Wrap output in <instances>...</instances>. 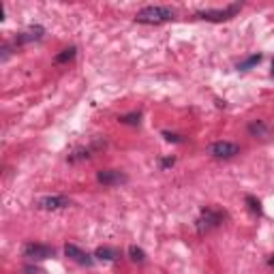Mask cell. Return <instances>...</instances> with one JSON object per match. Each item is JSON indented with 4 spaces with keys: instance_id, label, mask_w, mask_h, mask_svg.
<instances>
[{
    "instance_id": "cell-19",
    "label": "cell",
    "mask_w": 274,
    "mask_h": 274,
    "mask_svg": "<svg viewBox=\"0 0 274 274\" xmlns=\"http://www.w3.org/2000/svg\"><path fill=\"white\" fill-rule=\"evenodd\" d=\"M268 263L272 265V268H274V255H270V259H268Z\"/></svg>"
},
{
    "instance_id": "cell-3",
    "label": "cell",
    "mask_w": 274,
    "mask_h": 274,
    "mask_svg": "<svg viewBox=\"0 0 274 274\" xmlns=\"http://www.w3.org/2000/svg\"><path fill=\"white\" fill-rule=\"evenodd\" d=\"M242 5H229L225 9H208V11H197V18L201 20H208V22H225V20H231L236 15Z\"/></svg>"
},
{
    "instance_id": "cell-10",
    "label": "cell",
    "mask_w": 274,
    "mask_h": 274,
    "mask_svg": "<svg viewBox=\"0 0 274 274\" xmlns=\"http://www.w3.org/2000/svg\"><path fill=\"white\" fill-rule=\"evenodd\" d=\"M43 37V28L41 26H35V28H28L26 32H22V35L15 39V43L22 45V43H28V41H37V39Z\"/></svg>"
},
{
    "instance_id": "cell-4",
    "label": "cell",
    "mask_w": 274,
    "mask_h": 274,
    "mask_svg": "<svg viewBox=\"0 0 274 274\" xmlns=\"http://www.w3.org/2000/svg\"><path fill=\"white\" fill-rule=\"evenodd\" d=\"M24 257H28V259H35V261L50 259V257H54V248L47 246V244L28 242L26 246H24Z\"/></svg>"
},
{
    "instance_id": "cell-9",
    "label": "cell",
    "mask_w": 274,
    "mask_h": 274,
    "mask_svg": "<svg viewBox=\"0 0 274 274\" xmlns=\"http://www.w3.org/2000/svg\"><path fill=\"white\" fill-rule=\"evenodd\" d=\"M248 133L253 137H259V140H268L272 135V128L263 122V120H253L251 124H248Z\"/></svg>"
},
{
    "instance_id": "cell-14",
    "label": "cell",
    "mask_w": 274,
    "mask_h": 274,
    "mask_svg": "<svg viewBox=\"0 0 274 274\" xmlns=\"http://www.w3.org/2000/svg\"><path fill=\"white\" fill-rule=\"evenodd\" d=\"M128 255H131V259L135 263H144V261H146V253H144L140 246H131V248H128Z\"/></svg>"
},
{
    "instance_id": "cell-11",
    "label": "cell",
    "mask_w": 274,
    "mask_h": 274,
    "mask_svg": "<svg viewBox=\"0 0 274 274\" xmlns=\"http://www.w3.org/2000/svg\"><path fill=\"white\" fill-rule=\"evenodd\" d=\"M94 257H99V259L103 261H116L120 253H118V248H111V246H99L94 251Z\"/></svg>"
},
{
    "instance_id": "cell-17",
    "label": "cell",
    "mask_w": 274,
    "mask_h": 274,
    "mask_svg": "<svg viewBox=\"0 0 274 274\" xmlns=\"http://www.w3.org/2000/svg\"><path fill=\"white\" fill-rule=\"evenodd\" d=\"M163 137L167 142H176V144H180L182 142V137L180 135H174V133H169V131H163Z\"/></svg>"
},
{
    "instance_id": "cell-7",
    "label": "cell",
    "mask_w": 274,
    "mask_h": 274,
    "mask_svg": "<svg viewBox=\"0 0 274 274\" xmlns=\"http://www.w3.org/2000/svg\"><path fill=\"white\" fill-rule=\"evenodd\" d=\"M64 255L69 257V259H73L75 263H79V265H92L94 263V259L88 253H84L79 246H75V244H67L64 246Z\"/></svg>"
},
{
    "instance_id": "cell-13",
    "label": "cell",
    "mask_w": 274,
    "mask_h": 274,
    "mask_svg": "<svg viewBox=\"0 0 274 274\" xmlns=\"http://www.w3.org/2000/svg\"><path fill=\"white\" fill-rule=\"evenodd\" d=\"M75 54H77V47H69V50H62L58 56H56V62H58V64H64V62L73 60Z\"/></svg>"
},
{
    "instance_id": "cell-18",
    "label": "cell",
    "mask_w": 274,
    "mask_h": 274,
    "mask_svg": "<svg viewBox=\"0 0 274 274\" xmlns=\"http://www.w3.org/2000/svg\"><path fill=\"white\" fill-rule=\"evenodd\" d=\"M174 163H176V159H174V157H172V159H163V161H161V165H163L165 169H167V167H172Z\"/></svg>"
},
{
    "instance_id": "cell-20",
    "label": "cell",
    "mask_w": 274,
    "mask_h": 274,
    "mask_svg": "<svg viewBox=\"0 0 274 274\" xmlns=\"http://www.w3.org/2000/svg\"><path fill=\"white\" fill-rule=\"evenodd\" d=\"M272 77H274V60H272Z\"/></svg>"
},
{
    "instance_id": "cell-6",
    "label": "cell",
    "mask_w": 274,
    "mask_h": 274,
    "mask_svg": "<svg viewBox=\"0 0 274 274\" xmlns=\"http://www.w3.org/2000/svg\"><path fill=\"white\" fill-rule=\"evenodd\" d=\"M96 180L105 187H116V184L126 182V176L118 169H101V172H96Z\"/></svg>"
},
{
    "instance_id": "cell-12",
    "label": "cell",
    "mask_w": 274,
    "mask_h": 274,
    "mask_svg": "<svg viewBox=\"0 0 274 274\" xmlns=\"http://www.w3.org/2000/svg\"><path fill=\"white\" fill-rule=\"evenodd\" d=\"M259 62H261V54H253V56H248L244 62H240L238 69H240V71H248V69H253L255 64H259Z\"/></svg>"
},
{
    "instance_id": "cell-2",
    "label": "cell",
    "mask_w": 274,
    "mask_h": 274,
    "mask_svg": "<svg viewBox=\"0 0 274 274\" xmlns=\"http://www.w3.org/2000/svg\"><path fill=\"white\" fill-rule=\"evenodd\" d=\"M223 223V212L214 210V208H204L197 219V231L204 233V231H210L214 227H219V225Z\"/></svg>"
},
{
    "instance_id": "cell-5",
    "label": "cell",
    "mask_w": 274,
    "mask_h": 274,
    "mask_svg": "<svg viewBox=\"0 0 274 274\" xmlns=\"http://www.w3.org/2000/svg\"><path fill=\"white\" fill-rule=\"evenodd\" d=\"M210 155L216 159H231V157L240 155V146L231 142H214L210 146Z\"/></svg>"
},
{
    "instance_id": "cell-1",
    "label": "cell",
    "mask_w": 274,
    "mask_h": 274,
    "mask_svg": "<svg viewBox=\"0 0 274 274\" xmlns=\"http://www.w3.org/2000/svg\"><path fill=\"white\" fill-rule=\"evenodd\" d=\"M169 20H174V9L169 7H146L135 15V22L140 24H163Z\"/></svg>"
},
{
    "instance_id": "cell-8",
    "label": "cell",
    "mask_w": 274,
    "mask_h": 274,
    "mask_svg": "<svg viewBox=\"0 0 274 274\" xmlns=\"http://www.w3.org/2000/svg\"><path fill=\"white\" fill-rule=\"evenodd\" d=\"M67 206H71V199L62 197V195L39 199V208H41V210H60V208H67Z\"/></svg>"
},
{
    "instance_id": "cell-16",
    "label": "cell",
    "mask_w": 274,
    "mask_h": 274,
    "mask_svg": "<svg viewBox=\"0 0 274 274\" xmlns=\"http://www.w3.org/2000/svg\"><path fill=\"white\" fill-rule=\"evenodd\" d=\"M140 118H142V114L140 111H133V114H126V116H120L118 120L122 124H140Z\"/></svg>"
},
{
    "instance_id": "cell-15",
    "label": "cell",
    "mask_w": 274,
    "mask_h": 274,
    "mask_svg": "<svg viewBox=\"0 0 274 274\" xmlns=\"http://www.w3.org/2000/svg\"><path fill=\"white\" fill-rule=\"evenodd\" d=\"M244 201H246V206H248V210H251V212L261 214V204H259V199H255L253 195H246Z\"/></svg>"
}]
</instances>
